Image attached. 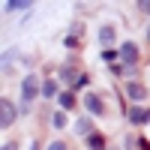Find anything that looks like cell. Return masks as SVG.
<instances>
[{
    "instance_id": "5b68a950",
    "label": "cell",
    "mask_w": 150,
    "mask_h": 150,
    "mask_svg": "<svg viewBox=\"0 0 150 150\" xmlns=\"http://www.w3.org/2000/svg\"><path fill=\"white\" fill-rule=\"evenodd\" d=\"M126 96L132 99V102H144V99H147V87L138 84V81H129L126 84Z\"/></svg>"
},
{
    "instance_id": "7a4b0ae2",
    "label": "cell",
    "mask_w": 150,
    "mask_h": 150,
    "mask_svg": "<svg viewBox=\"0 0 150 150\" xmlns=\"http://www.w3.org/2000/svg\"><path fill=\"white\" fill-rule=\"evenodd\" d=\"M15 117H18V108L12 105V99H0V126L9 129L15 123Z\"/></svg>"
},
{
    "instance_id": "2e32d148",
    "label": "cell",
    "mask_w": 150,
    "mask_h": 150,
    "mask_svg": "<svg viewBox=\"0 0 150 150\" xmlns=\"http://www.w3.org/2000/svg\"><path fill=\"white\" fill-rule=\"evenodd\" d=\"M12 57H15V51H3V72H9V63H12Z\"/></svg>"
},
{
    "instance_id": "277c9868",
    "label": "cell",
    "mask_w": 150,
    "mask_h": 150,
    "mask_svg": "<svg viewBox=\"0 0 150 150\" xmlns=\"http://www.w3.org/2000/svg\"><path fill=\"white\" fill-rule=\"evenodd\" d=\"M120 60H123V66H135V60H138V45L135 42H123L120 45Z\"/></svg>"
},
{
    "instance_id": "5bb4252c",
    "label": "cell",
    "mask_w": 150,
    "mask_h": 150,
    "mask_svg": "<svg viewBox=\"0 0 150 150\" xmlns=\"http://www.w3.org/2000/svg\"><path fill=\"white\" fill-rule=\"evenodd\" d=\"M102 60H105L108 66H114V69H117V60H120V51L114 54V51H108V48H105V51H102Z\"/></svg>"
},
{
    "instance_id": "52a82bcc",
    "label": "cell",
    "mask_w": 150,
    "mask_h": 150,
    "mask_svg": "<svg viewBox=\"0 0 150 150\" xmlns=\"http://www.w3.org/2000/svg\"><path fill=\"white\" fill-rule=\"evenodd\" d=\"M129 120L135 123V126L147 123V120H150V108H135V105H132V108H129Z\"/></svg>"
},
{
    "instance_id": "4fadbf2b",
    "label": "cell",
    "mask_w": 150,
    "mask_h": 150,
    "mask_svg": "<svg viewBox=\"0 0 150 150\" xmlns=\"http://www.w3.org/2000/svg\"><path fill=\"white\" fill-rule=\"evenodd\" d=\"M87 147H90V150H105V138L99 132H93L90 138H87Z\"/></svg>"
},
{
    "instance_id": "ffe728a7",
    "label": "cell",
    "mask_w": 150,
    "mask_h": 150,
    "mask_svg": "<svg viewBox=\"0 0 150 150\" xmlns=\"http://www.w3.org/2000/svg\"><path fill=\"white\" fill-rule=\"evenodd\" d=\"M3 150H15V147H9V144H6V147H3Z\"/></svg>"
},
{
    "instance_id": "9c48e42d",
    "label": "cell",
    "mask_w": 150,
    "mask_h": 150,
    "mask_svg": "<svg viewBox=\"0 0 150 150\" xmlns=\"http://www.w3.org/2000/svg\"><path fill=\"white\" fill-rule=\"evenodd\" d=\"M24 9H33L30 0H9L6 3V12H24Z\"/></svg>"
},
{
    "instance_id": "9a60e30c",
    "label": "cell",
    "mask_w": 150,
    "mask_h": 150,
    "mask_svg": "<svg viewBox=\"0 0 150 150\" xmlns=\"http://www.w3.org/2000/svg\"><path fill=\"white\" fill-rule=\"evenodd\" d=\"M51 123H54V129H63V126H66V114H63V111H57V114L51 117Z\"/></svg>"
},
{
    "instance_id": "7c38bea8",
    "label": "cell",
    "mask_w": 150,
    "mask_h": 150,
    "mask_svg": "<svg viewBox=\"0 0 150 150\" xmlns=\"http://www.w3.org/2000/svg\"><path fill=\"white\" fill-rule=\"evenodd\" d=\"M99 42H102V45H111V42H114V27H111V24H105V27L99 30Z\"/></svg>"
},
{
    "instance_id": "6da1fadb",
    "label": "cell",
    "mask_w": 150,
    "mask_h": 150,
    "mask_svg": "<svg viewBox=\"0 0 150 150\" xmlns=\"http://www.w3.org/2000/svg\"><path fill=\"white\" fill-rule=\"evenodd\" d=\"M36 93H42V81L36 75H27L21 84V111H30V102L36 99Z\"/></svg>"
},
{
    "instance_id": "44dd1931",
    "label": "cell",
    "mask_w": 150,
    "mask_h": 150,
    "mask_svg": "<svg viewBox=\"0 0 150 150\" xmlns=\"http://www.w3.org/2000/svg\"><path fill=\"white\" fill-rule=\"evenodd\" d=\"M147 39H150V30H147Z\"/></svg>"
},
{
    "instance_id": "d6986e66",
    "label": "cell",
    "mask_w": 150,
    "mask_h": 150,
    "mask_svg": "<svg viewBox=\"0 0 150 150\" xmlns=\"http://www.w3.org/2000/svg\"><path fill=\"white\" fill-rule=\"evenodd\" d=\"M30 150H39V144H33V147H30Z\"/></svg>"
},
{
    "instance_id": "e0dca14e",
    "label": "cell",
    "mask_w": 150,
    "mask_h": 150,
    "mask_svg": "<svg viewBox=\"0 0 150 150\" xmlns=\"http://www.w3.org/2000/svg\"><path fill=\"white\" fill-rule=\"evenodd\" d=\"M48 150H66V144H63V141H51V144H48Z\"/></svg>"
},
{
    "instance_id": "30bf717a",
    "label": "cell",
    "mask_w": 150,
    "mask_h": 150,
    "mask_svg": "<svg viewBox=\"0 0 150 150\" xmlns=\"http://www.w3.org/2000/svg\"><path fill=\"white\" fill-rule=\"evenodd\" d=\"M42 96H45V99H54V96H60V90H57V81H42Z\"/></svg>"
},
{
    "instance_id": "8fae6325",
    "label": "cell",
    "mask_w": 150,
    "mask_h": 150,
    "mask_svg": "<svg viewBox=\"0 0 150 150\" xmlns=\"http://www.w3.org/2000/svg\"><path fill=\"white\" fill-rule=\"evenodd\" d=\"M60 108H75V93L72 90H60Z\"/></svg>"
},
{
    "instance_id": "3957f363",
    "label": "cell",
    "mask_w": 150,
    "mask_h": 150,
    "mask_svg": "<svg viewBox=\"0 0 150 150\" xmlns=\"http://www.w3.org/2000/svg\"><path fill=\"white\" fill-rule=\"evenodd\" d=\"M84 108L90 111L93 117H102V114H105V102H102L96 93H84Z\"/></svg>"
},
{
    "instance_id": "8992f818",
    "label": "cell",
    "mask_w": 150,
    "mask_h": 150,
    "mask_svg": "<svg viewBox=\"0 0 150 150\" xmlns=\"http://www.w3.org/2000/svg\"><path fill=\"white\" fill-rule=\"evenodd\" d=\"M78 78H81V72H78V69H72V66H63V69H60V81L69 84V90L75 87V81H78Z\"/></svg>"
},
{
    "instance_id": "ac0fdd59",
    "label": "cell",
    "mask_w": 150,
    "mask_h": 150,
    "mask_svg": "<svg viewBox=\"0 0 150 150\" xmlns=\"http://www.w3.org/2000/svg\"><path fill=\"white\" fill-rule=\"evenodd\" d=\"M138 9H141V12H150V0H141V3H138Z\"/></svg>"
},
{
    "instance_id": "ba28073f",
    "label": "cell",
    "mask_w": 150,
    "mask_h": 150,
    "mask_svg": "<svg viewBox=\"0 0 150 150\" xmlns=\"http://www.w3.org/2000/svg\"><path fill=\"white\" fill-rule=\"evenodd\" d=\"M75 129H78V135H84V138H90V135L96 132V129H93V120H90V117H81V120H75Z\"/></svg>"
}]
</instances>
